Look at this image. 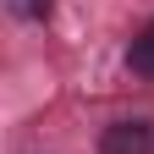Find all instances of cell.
Here are the masks:
<instances>
[{
  "label": "cell",
  "instance_id": "obj_1",
  "mask_svg": "<svg viewBox=\"0 0 154 154\" xmlns=\"http://www.w3.org/2000/svg\"><path fill=\"white\" fill-rule=\"evenodd\" d=\"M99 154H154V127L143 116H132V121H110L99 132Z\"/></svg>",
  "mask_w": 154,
  "mask_h": 154
},
{
  "label": "cell",
  "instance_id": "obj_2",
  "mask_svg": "<svg viewBox=\"0 0 154 154\" xmlns=\"http://www.w3.org/2000/svg\"><path fill=\"white\" fill-rule=\"evenodd\" d=\"M127 72L132 77H154V22H143L127 44Z\"/></svg>",
  "mask_w": 154,
  "mask_h": 154
},
{
  "label": "cell",
  "instance_id": "obj_3",
  "mask_svg": "<svg viewBox=\"0 0 154 154\" xmlns=\"http://www.w3.org/2000/svg\"><path fill=\"white\" fill-rule=\"evenodd\" d=\"M17 17H50V0H11Z\"/></svg>",
  "mask_w": 154,
  "mask_h": 154
}]
</instances>
